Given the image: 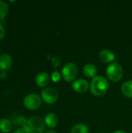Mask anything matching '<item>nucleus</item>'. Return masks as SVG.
<instances>
[{
	"instance_id": "obj_1",
	"label": "nucleus",
	"mask_w": 132,
	"mask_h": 133,
	"mask_svg": "<svg viewBox=\"0 0 132 133\" xmlns=\"http://www.w3.org/2000/svg\"><path fill=\"white\" fill-rule=\"evenodd\" d=\"M109 87L110 84L107 78L103 76H96L92 79L89 84V90L93 95L101 97L107 94Z\"/></svg>"
},
{
	"instance_id": "obj_2",
	"label": "nucleus",
	"mask_w": 132,
	"mask_h": 133,
	"mask_svg": "<svg viewBox=\"0 0 132 133\" xmlns=\"http://www.w3.org/2000/svg\"><path fill=\"white\" fill-rule=\"evenodd\" d=\"M22 128L25 133H43L45 129V122L40 117L33 116L26 120Z\"/></svg>"
},
{
	"instance_id": "obj_3",
	"label": "nucleus",
	"mask_w": 132,
	"mask_h": 133,
	"mask_svg": "<svg viewBox=\"0 0 132 133\" xmlns=\"http://www.w3.org/2000/svg\"><path fill=\"white\" fill-rule=\"evenodd\" d=\"M106 74L110 81L113 83H117L123 78L124 69L119 62H114L109 64L107 66L106 69Z\"/></svg>"
},
{
	"instance_id": "obj_4",
	"label": "nucleus",
	"mask_w": 132,
	"mask_h": 133,
	"mask_svg": "<svg viewBox=\"0 0 132 133\" xmlns=\"http://www.w3.org/2000/svg\"><path fill=\"white\" fill-rule=\"evenodd\" d=\"M79 72L78 66L73 62H68L65 65L61 70V77L62 79L67 82L70 83L75 80Z\"/></svg>"
},
{
	"instance_id": "obj_5",
	"label": "nucleus",
	"mask_w": 132,
	"mask_h": 133,
	"mask_svg": "<svg viewBox=\"0 0 132 133\" xmlns=\"http://www.w3.org/2000/svg\"><path fill=\"white\" fill-rule=\"evenodd\" d=\"M41 104V98L38 94H30L23 100V105L28 110H36Z\"/></svg>"
},
{
	"instance_id": "obj_6",
	"label": "nucleus",
	"mask_w": 132,
	"mask_h": 133,
	"mask_svg": "<svg viewBox=\"0 0 132 133\" xmlns=\"http://www.w3.org/2000/svg\"><path fill=\"white\" fill-rule=\"evenodd\" d=\"M42 100L49 104H54L58 99V94L57 90L52 87H45L41 91Z\"/></svg>"
},
{
	"instance_id": "obj_7",
	"label": "nucleus",
	"mask_w": 132,
	"mask_h": 133,
	"mask_svg": "<svg viewBox=\"0 0 132 133\" xmlns=\"http://www.w3.org/2000/svg\"><path fill=\"white\" fill-rule=\"evenodd\" d=\"M72 89L79 93V94H84L89 89V84L88 81L84 79H78L75 80L72 84Z\"/></svg>"
},
{
	"instance_id": "obj_8",
	"label": "nucleus",
	"mask_w": 132,
	"mask_h": 133,
	"mask_svg": "<svg viewBox=\"0 0 132 133\" xmlns=\"http://www.w3.org/2000/svg\"><path fill=\"white\" fill-rule=\"evenodd\" d=\"M99 58L103 63H112L115 59L114 53L109 49H103L99 54Z\"/></svg>"
},
{
	"instance_id": "obj_9",
	"label": "nucleus",
	"mask_w": 132,
	"mask_h": 133,
	"mask_svg": "<svg viewBox=\"0 0 132 133\" xmlns=\"http://www.w3.org/2000/svg\"><path fill=\"white\" fill-rule=\"evenodd\" d=\"M51 80V77L49 76L48 73L45 72H39L35 78V81L37 85L39 87H47Z\"/></svg>"
},
{
	"instance_id": "obj_10",
	"label": "nucleus",
	"mask_w": 132,
	"mask_h": 133,
	"mask_svg": "<svg viewBox=\"0 0 132 133\" xmlns=\"http://www.w3.org/2000/svg\"><path fill=\"white\" fill-rule=\"evenodd\" d=\"M12 65V58L9 54H3L0 56V69L8 71Z\"/></svg>"
},
{
	"instance_id": "obj_11",
	"label": "nucleus",
	"mask_w": 132,
	"mask_h": 133,
	"mask_svg": "<svg viewBox=\"0 0 132 133\" xmlns=\"http://www.w3.org/2000/svg\"><path fill=\"white\" fill-rule=\"evenodd\" d=\"M82 72H83V75L86 78H89L93 79L94 77L96 76V74H97L96 66L93 64L87 63L84 65L82 69Z\"/></svg>"
},
{
	"instance_id": "obj_12",
	"label": "nucleus",
	"mask_w": 132,
	"mask_h": 133,
	"mask_svg": "<svg viewBox=\"0 0 132 133\" xmlns=\"http://www.w3.org/2000/svg\"><path fill=\"white\" fill-rule=\"evenodd\" d=\"M45 125H47V127L53 129L55 128L58 123V116L54 113H48L44 118Z\"/></svg>"
},
{
	"instance_id": "obj_13",
	"label": "nucleus",
	"mask_w": 132,
	"mask_h": 133,
	"mask_svg": "<svg viewBox=\"0 0 132 133\" xmlns=\"http://www.w3.org/2000/svg\"><path fill=\"white\" fill-rule=\"evenodd\" d=\"M121 92L125 97L132 98V80H128L122 84Z\"/></svg>"
},
{
	"instance_id": "obj_14",
	"label": "nucleus",
	"mask_w": 132,
	"mask_h": 133,
	"mask_svg": "<svg viewBox=\"0 0 132 133\" xmlns=\"http://www.w3.org/2000/svg\"><path fill=\"white\" fill-rule=\"evenodd\" d=\"M12 129V123L7 118L0 119V130L4 133L9 132Z\"/></svg>"
},
{
	"instance_id": "obj_15",
	"label": "nucleus",
	"mask_w": 132,
	"mask_h": 133,
	"mask_svg": "<svg viewBox=\"0 0 132 133\" xmlns=\"http://www.w3.org/2000/svg\"><path fill=\"white\" fill-rule=\"evenodd\" d=\"M71 133H89V128L84 123H79L72 127Z\"/></svg>"
},
{
	"instance_id": "obj_16",
	"label": "nucleus",
	"mask_w": 132,
	"mask_h": 133,
	"mask_svg": "<svg viewBox=\"0 0 132 133\" xmlns=\"http://www.w3.org/2000/svg\"><path fill=\"white\" fill-rule=\"evenodd\" d=\"M9 11V5L8 4L0 0V19H2L5 17Z\"/></svg>"
},
{
	"instance_id": "obj_17",
	"label": "nucleus",
	"mask_w": 132,
	"mask_h": 133,
	"mask_svg": "<svg viewBox=\"0 0 132 133\" xmlns=\"http://www.w3.org/2000/svg\"><path fill=\"white\" fill-rule=\"evenodd\" d=\"M61 75L59 73L58 71L55 70V71H54L52 72V74H51V79H52L53 82L58 83V82H59V80L61 79Z\"/></svg>"
},
{
	"instance_id": "obj_18",
	"label": "nucleus",
	"mask_w": 132,
	"mask_h": 133,
	"mask_svg": "<svg viewBox=\"0 0 132 133\" xmlns=\"http://www.w3.org/2000/svg\"><path fill=\"white\" fill-rule=\"evenodd\" d=\"M51 62H52V65L56 69V68H58L60 66V64H61V59L58 56H54L51 58Z\"/></svg>"
},
{
	"instance_id": "obj_19",
	"label": "nucleus",
	"mask_w": 132,
	"mask_h": 133,
	"mask_svg": "<svg viewBox=\"0 0 132 133\" xmlns=\"http://www.w3.org/2000/svg\"><path fill=\"white\" fill-rule=\"evenodd\" d=\"M5 28H4V26L0 23V40L2 39V38L5 37Z\"/></svg>"
},
{
	"instance_id": "obj_20",
	"label": "nucleus",
	"mask_w": 132,
	"mask_h": 133,
	"mask_svg": "<svg viewBox=\"0 0 132 133\" xmlns=\"http://www.w3.org/2000/svg\"><path fill=\"white\" fill-rule=\"evenodd\" d=\"M12 133H25V132H24V130H23V128H19V129H16L14 132Z\"/></svg>"
},
{
	"instance_id": "obj_21",
	"label": "nucleus",
	"mask_w": 132,
	"mask_h": 133,
	"mask_svg": "<svg viewBox=\"0 0 132 133\" xmlns=\"http://www.w3.org/2000/svg\"><path fill=\"white\" fill-rule=\"evenodd\" d=\"M113 133H127L125 131H123V130H117V131H115Z\"/></svg>"
},
{
	"instance_id": "obj_22",
	"label": "nucleus",
	"mask_w": 132,
	"mask_h": 133,
	"mask_svg": "<svg viewBox=\"0 0 132 133\" xmlns=\"http://www.w3.org/2000/svg\"><path fill=\"white\" fill-rule=\"evenodd\" d=\"M44 133H57L55 131H53V130H49V131H47Z\"/></svg>"
},
{
	"instance_id": "obj_23",
	"label": "nucleus",
	"mask_w": 132,
	"mask_h": 133,
	"mask_svg": "<svg viewBox=\"0 0 132 133\" xmlns=\"http://www.w3.org/2000/svg\"><path fill=\"white\" fill-rule=\"evenodd\" d=\"M0 51H1V48H0Z\"/></svg>"
},
{
	"instance_id": "obj_24",
	"label": "nucleus",
	"mask_w": 132,
	"mask_h": 133,
	"mask_svg": "<svg viewBox=\"0 0 132 133\" xmlns=\"http://www.w3.org/2000/svg\"><path fill=\"white\" fill-rule=\"evenodd\" d=\"M102 133H103V132H102Z\"/></svg>"
}]
</instances>
